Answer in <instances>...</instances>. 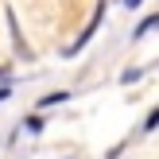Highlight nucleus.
Listing matches in <instances>:
<instances>
[{"mask_svg":"<svg viewBox=\"0 0 159 159\" xmlns=\"http://www.w3.org/2000/svg\"><path fill=\"white\" fill-rule=\"evenodd\" d=\"M155 124H159V109H155V113H152V116H148V124H144V128H148V132H152V128H155Z\"/></svg>","mask_w":159,"mask_h":159,"instance_id":"obj_3","label":"nucleus"},{"mask_svg":"<svg viewBox=\"0 0 159 159\" xmlns=\"http://www.w3.org/2000/svg\"><path fill=\"white\" fill-rule=\"evenodd\" d=\"M58 101H66V93H51V97H43V101H39V109H47V105H58Z\"/></svg>","mask_w":159,"mask_h":159,"instance_id":"obj_2","label":"nucleus"},{"mask_svg":"<svg viewBox=\"0 0 159 159\" xmlns=\"http://www.w3.org/2000/svg\"><path fill=\"white\" fill-rule=\"evenodd\" d=\"M152 27H159V16H152V20H144V23H140V27H136V35H148V31H152Z\"/></svg>","mask_w":159,"mask_h":159,"instance_id":"obj_1","label":"nucleus"},{"mask_svg":"<svg viewBox=\"0 0 159 159\" xmlns=\"http://www.w3.org/2000/svg\"><path fill=\"white\" fill-rule=\"evenodd\" d=\"M120 4H124V8H136V4H140V0H120Z\"/></svg>","mask_w":159,"mask_h":159,"instance_id":"obj_5","label":"nucleus"},{"mask_svg":"<svg viewBox=\"0 0 159 159\" xmlns=\"http://www.w3.org/2000/svg\"><path fill=\"white\" fill-rule=\"evenodd\" d=\"M0 78H4V74H0Z\"/></svg>","mask_w":159,"mask_h":159,"instance_id":"obj_6","label":"nucleus"},{"mask_svg":"<svg viewBox=\"0 0 159 159\" xmlns=\"http://www.w3.org/2000/svg\"><path fill=\"white\" fill-rule=\"evenodd\" d=\"M4 97H12V89H8V85H0V101H4Z\"/></svg>","mask_w":159,"mask_h":159,"instance_id":"obj_4","label":"nucleus"}]
</instances>
